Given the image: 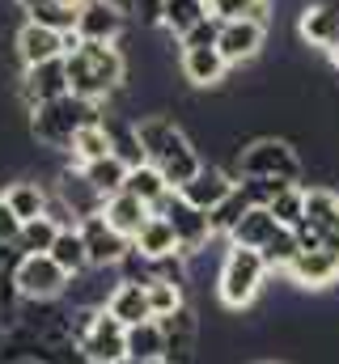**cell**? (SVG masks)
Instances as JSON below:
<instances>
[{"label":"cell","mask_w":339,"mask_h":364,"mask_svg":"<svg viewBox=\"0 0 339 364\" xmlns=\"http://www.w3.org/2000/svg\"><path fill=\"white\" fill-rule=\"evenodd\" d=\"M263 364H276V360H263Z\"/></svg>","instance_id":"b9f144b4"},{"label":"cell","mask_w":339,"mask_h":364,"mask_svg":"<svg viewBox=\"0 0 339 364\" xmlns=\"http://www.w3.org/2000/svg\"><path fill=\"white\" fill-rule=\"evenodd\" d=\"M267 272H271V267L263 263L259 250L229 242V250H225V259H221V272H217V301H221L229 314L251 309L254 301H259V292H263V284H267Z\"/></svg>","instance_id":"3957f363"},{"label":"cell","mask_w":339,"mask_h":364,"mask_svg":"<svg viewBox=\"0 0 339 364\" xmlns=\"http://www.w3.org/2000/svg\"><path fill=\"white\" fill-rule=\"evenodd\" d=\"M259 255H263V263H267L271 272H288L293 259L301 255V237H297V229H284V225H280V229L271 233V242H267Z\"/></svg>","instance_id":"f546056e"},{"label":"cell","mask_w":339,"mask_h":364,"mask_svg":"<svg viewBox=\"0 0 339 364\" xmlns=\"http://www.w3.org/2000/svg\"><path fill=\"white\" fill-rule=\"evenodd\" d=\"M64 68H68V90L98 106H106L127 85V55L119 51V43H81L77 51L64 55Z\"/></svg>","instance_id":"6da1fadb"},{"label":"cell","mask_w":339,"mask_h":364,"mask_svg":"<svg viewBox=\"0 0 339 364\" xmlns=\"http://www.w3.org/2000/svg\"><path fill=\"white\" fill-rule=\"evenodd\" d=\"M234 178H280V182H301V157H297V149L288 144V140H280V136H254L246 140L238 153H234V161L225 166Z\"/></svg>","instance_id":"277c9868"},{"label":"cell","mask_w":339,"mask_h":364,"mask_svg":"<svg viewBox=\"0 0 339 364\" xmlns=\"http://www.w3.org/2000/svg\"><path fill=\"white\" fill-rule=\"evenodd\" d=\"M123 364H132V360H123Z\"/></svg>","instance_id":"7bdbcfd3"},{"label":"cell","mask_w":339,"mask_h":364,"mask_svg":"<svg viewBox=\"0 0 339 364\" xmlns=\"http://www.w3.org/2000/svg\"><path fill=\"white\" fill-rule=\"evenodd\" d=\"M13 284L21 301H60L73 288V275L64 272L51 255H21L13 267Z\"/></svg>","instance_id":"8992f818"},{"label":"cell","mask_w":339,"mask_h":364,"mask_svg":"<svg viewBox=\"0 0 339 364\" xmlns=\"http://www.w3.org/2000/svg\"><path fill=\"white\" fill-rule=\"evenodd\" d=\"M0 195H4V203L17 212V220H21V225H26V220H38V216L47 212V199H51V191H47L38 178H17V182H9Z\"/></svg>","instance_id":"44dd1931"},{"label":"cell","mask_w":339,"mask_h":364,"mask_svg":"<svg viewBox=\"0 0 339 364\" xmlns=\"http://www.w3.org/2000/svg\"><path fill=\"white\" fill-rule=\"evenodd\" d=\"M81 237H85V250H89V267H98V272H115L132 255V237H123L102 212L81 220Z\"/></svg>","instance_id":"9c48e42d"},{"label":"cell","mask_w":339,"mask_h":364,"mask_svg":"<svg viewBox=\"0 0 339 364\" xmlns=\"http://www.w3.org/2000/svg\"><path fill=\"white\" fill-rule=\"evenodd\" d=\"M208 4H212V0H208Z\"/></svg>","instance_id":"ee69618b"},{"label":"cell","mask_w":339,"mask_h":364,"mask_svg":"<svg viewBox=\"0 0 339 364\" xmlns=\"http://www.w3.org/2000/svg\"><path fill=\"white\" fill-rule=\"evenodd\" d=\"M284 275H288V284L310 288V292L335 288L339 284V255L327 250V246H310V250H301V255L293 259V267H288Z\"/></svg>","instance_id":"4fadbf2b"},{"label":"cell","mask_w":339,"mask_h":364,"mask_svg":"<svg viewBox=\"0 0 339 364\" xmlns=\"http://www.w3.org/2000/svg\"><path fill=\"white\" fill-rule=\"evenodd\" d=\"M149 305H153V318H170L174 309L187 305V288L170 284V279H153L149 284Z\"/></svg>","instance_id":"836d02e7"},{"label":"cell","mask_w":339,"mask_h":364,"mask_svg":"<svg viewBox=\"0 0 339 364\" xmlns=\"http://www.w3.org/2000/svg\"><path fill=\"white\" fill-rule=\"evenodd\" d=\"M102 106L98 102H85L77 93H64L56 102H43L30 110V140L51 149V153H68L73 149V136L81 132L85 123H102Z\"/></svg>","instance_id":"7a4b0ae2"},{"label":"cell","mask_w":339,"mask_h":364,"mask_svg":"<svg viewBox=\"0 0 339 364\" xmlns=\"http://www.w3.org/2000/svg\"><path fill=\"white\" fill-rule=\"evenodd\" d=\"M68 90V68L64 60H51V64H34V68H17V102L26 106V114L43 102H56Z\"/></svg>","instance_id":"30bf717a"},{"label":"cell","mask_w":339,"mask_h":364,"mask_svg":"<svg viewBox=\"0 0 339 364\" xmlns=\"http://www.w3.org/2000/svg\"><path fill=\"white\" fill-rule=\"evenodd\" d=\"M178 73L195 90H217L229 77V60L221 55V47H178Z\"/></svg>","instance_id":"2e32d148"},{"label":"cell","mask_w":339,"mask_h":364,"mask_svg":"<svg viewBox=\"0 0 339 364\" xmlns=\"http://www.w3.org/2000/svg\"><path fill=\"white\" fill-rule=\"evenodd\" d=\"M132 246L145 255V259H166V255H178V233H174V225H170L166 216H149L145 220V229L132 237Z\"/></svg>","instance_id":"603a6c76"},{"label":"cell","mask_w":339,"mask_h":364,"mask_svg":"<svg viewBox=\"0 0 339 364\" xmlns=\"http://www.w3.org/2000/svg\"><path fill=\"white\" fill-rule=\"evenodd\" d=\"M166 331V364H195L199 356V318L191 305L174 309L170 318H157Z\"/></svg>","instance_id":"9a60e30c"},{"label":"cell","mask_w":339,"mask_h":364,"mask_svg":"<svg viewBox=\"0 0 339 364\" xmlns=\"http://www.w3.org/2000/svg\"><path fill=\"white\" fill-rule=\"evenodd\" d=\"M13 55L21 68H34V64H51V60H64L68 55V43L60 30L51 26H38V21H21L17 34H13Z\"/></svg>","instance_id":"8fae6325"},{"label":"cell","mask_w":339,"mask_h":364,"mask_svg":"<svg viewBox=\"0 0 339 364\" xmlns=\"http://www.w3.org/2000/svg\"><path fill=\"white\" fill-rule=\"evenodd\" d=\"M17 233H21V220H17V212L4 203V195H0V246H13Z\"/></svg>","instance_id":"8d00e7d4"},{"label":"cell","mask_w":339,"mask_h":364,"mask_svg":"<svg viewBox=\"0 0 339 364\" xmlns=\"http://www.w3.org/2000/svg\"><path fill=\"white\" fill-rule=\"evenodd\" d=\"M127 161H119L115 153L110 157H102V161H89V166H81V174H85V182L102 195V199H110V195H119L123 191V182H127Z\"/></svg>","instance_id":"484cf974"},{"label":"cell","mask_w":339,"mask_h":364,"mask_svg":"<svg viewBox=\"0 0 339 364\" xmlns=\"http://www.w3.org/2000/svg\"><path fill=\"white\" fill-rule=\"evenodd\" d=\"M60 4H64V9H81L85 0H60Z\"/></svg>","instance_id":"74e56055"},{"label":"cell","mask_w":339,"mask_h":364,"mask_svg":"<svg viewBox=\"0 0 339 364\" xmlns=\"http://www.w3.org/2000/svg\"><path fill=\"white\" fill-rule=\"evenodd\" d=\"M238 186L246 191V199H251L254 208H271V199H276L288 182H280V178H242Z\"/></svg>","instance_id":"e575fe53"},{"label":"cell","mask_w":339,"mask_h":364,"mask_svg":"<svg viewBox=\"0 0 339 364\" xmlns=\"http://www.w3.org/2000/svg\"><path fill=\"white\" fill-rule=\"evenodd\" d=\"M251 208H254V203L246 199V191L238 186V191H234L221 208H212V212H208V216H212V233H217V237H229V233L238 229V220H242Z\"/></svg>","instance_id":"d6a6232c"},{"label":"cell","mask_w":339,"mask_h":364,"mask_svg":"<svg viewBox=\"0 0 339 364\" xmlns=\"http://www.w3.org/2000/svg\"><path fill=\"white\" fill-rule=\"evenodd\" d=\"M127 360L132 364L166 360V331H162L157 318H149L140 326H127Z\"/></svg>","instance_id":"7402d4cb"},{"label":"cell","mask_w":339,"mask_h":364,"mask_svg":"<svg viewBox=\"0 0 339 364\" xmlns=\"http://www.w3.org/2000/svg\"><path fill=\"white\" fill-rule=\"evenodd\" d=\"M17 4H30V0H17Z\"/></svg>","instance_id":"60d3db41"},{"label":"cell","mask_w":339,"mask_h":364,"mask_svg":"<svg viewBox=\"0 0 339 364\" xmlns=\"http://www.w3.org/2000/svg\"><path fill=\"white\" fill-rule=\"evenodd\" d=\"M0 326H4V309H0Z\"/></svg>","instance_id":"ab89813d"},{"label":"cell","mask_w":339,"mask_h":364,"mask_svg":"<svg viewBox=\"0 0 339 364\" xmlns=\"http://www.w3.org/2000/svg\"><path fill=\"white\" fill-rule=\"evenodd\" d=\"M102 216H106L123 237H136V233L145 229V220L153 216V208H149L145 199H136L132 191H119V195H110V199L102 203Z\"/></svg>","instance_id":"d6986e66"},{"label":"cell","mask_w":339,"mask_h":364,"mask_svg":"<svg viewBox=\"0 0 339 364\" xmlns=\"http://www.w3.org/2000/svg\"><path fill=\"white\" fill-rule=\"evenodd\" d=\"M127 0H85L77 9L81 43H119L127 34Z\"/></svg>","instance_id":"52a82bcc"},{"label":"cell","mask_w":339,"mask_h":364,"mask_svg":"<svg viewBox=\"0 0 339 364\" xmlns=\"http://www.w3.org/2000/svg\"><path fill=\"white\" fill-rule=\"evenodd\" d=\"M127 9L140 17V26H162V9H166V0H127Z\"/></svg>","instance_id":"d590c367"},{"label":"cell","mask_w":339,"mask_h":364,"mask_svg":"<svg viewBox=\"0 0 339 364\" xmlns=\"http://www.w3.org/2000/svg\"><path fill=\"white\" fill-rule=\"evenodd\" d=\"M123 191H132L136 199H145V203L153 208V203H162V199H166L174 186L166 182V174H162L157 166H149V161H145V166L127 170V182H123Z\"/></svg>","instance_id":"83f0119b"},{"label":"cell","mask_w":339,"mask_h":364,"mask_svg":"<svg viewBox=\"0 0 339 364\" xmlns=\"http://www.w3.org/2000/svg\"><path fill=\"white\" fill-rule=\"evenodd\" d=\"M263 43H267V21H259V17H242V21H221V38H217V47H221V55L229 60V68L238 64H254L259 60V51H263Z\"/></svg>","instance_id":"7c38bea8"},{"label":"cell","mask_w":339,"mask_h":364,"mask_svg":"<svg viewBox=\"0 0 339 364\" xmlns=\"http://www.w3.org/2000/svg\"><path fill=\"white\" fill-rule=\"evenodd\" d=\"M284 229H297L301 220H306V186L301 182H288L276 199H271V208H267Z\"/></svg>","instance_id":"4dcf8cb0"},{"label":"cell","mask_w":339,"mask_h":364,"mask_svg":"<svg viewBox=\"0 0 339 364\" xmlns=\"http://www.w3.org/2000/svg\"><path fill=\"white\" fill-rule=\"evenodd\" d=\"M153 212L166 216L170 225H174V233H178V255H182V259H199L204 246L217 237V233H212V216H208L204 208L187 203L178 191H170L162 203H153Z\"/></svg>","instance_id":"5b68a950"},{"label":"cell","mask_w":339,"mask_h":364,"mask_svg":"<svg viewBox=\"0 0 339 364\" xmlns=\"http://www.w3.org/2000/svg\"><path fill=\"white\" fill-rule=\"evenodd\" d=\"M234 191H238V178H234L225 166H217V161H204V170H199L195 178L187 182V186H178V195H182L187 203L204 208V212L221 208V203H225Z\"/></svg>","instance_id":"5bb4252c"},{"label":"cell","mask_w":339,"mask_h":364,"mask_svg":"<svg viewBox=\"0 0 339 364\" xmlns=\"http://www.w3.org/2000/svg\"><path fill=\"white\" fill-rule=\"evenodd\" d=\"M106 314H115L123 326H140L153 318V305H149V284H136V279H119L102 305Z\"/></svg>","instance_id":"ac0fdd59"},{"label":"cell","mask_w":339,"mask_h":364,"mask_svg":"<svg viewBox=\"0 0 339 364\" xmlns=\"http://www.w3.org/2000/svg\"><path fill=\"white\" fill-rule=\"evenodd\" d=\"M301 225H310L318 233V242L339 255V195L331 186H306V220Z\"/></svg>","instance_id":"e0dca14e"},{"label":"cell","mask_w":339,"mask_h":364,"mask_svg":"<svg viewBox=\"0 0 339 364\" xmlns=\"http://www.w3.org/2000/svg\"><path fill=\"white\" fill-rule=\"evenodd\" d=\"M77 348H81V356L89 364H123L127 360V326L115 314L98 309L93 326L77 339Z\"/></svg>","instance_id":"ba28073f"},{"label":"cell","mask_w":339,"mask_h":364,"mask_svg":"<svg viewBox=\"0 0 339 364\" xmlns=\"http://www.w3.org/2000/svg\"><path fill=\"white\" fill-rule=\"evenodd\" d=\"M280 229V220L267 212V208H251L242 220H238V229L229 233V242L234 246H251V250H263L267 242H271V233Z\"/></svg>","instance_id":"d4e9b609"},{"label":"cell","mask_w":339,"mask_h":364,"mask_svg":"<svg viewBox=\"0 0 339 364\" xmlns=\"http://www.w3.org/2000/svg\"><path fill=\"white\" fill-rule=\"evenodd\" d=\"M115 149H110V132H106V119L102 123H85L81 132L73 136V149H68V157H73V166L81 170L89 161H102V157H110Z\"/></svg>","instance_id":"cb8c5ba5"},{"label":"cell","mask_w":339,"mask_h":364,"mask_svg":"<svg viewBox=\"0 0 339 364\" xmlns=\"http://www.w3.org/2000/svg\"><path fill=\"white\" fill-rule=\"evenodd\" d=\"M56 237H60V225H51L47 216H38V220H26V225H21L13 250H17V255H51Z\"/></svg>","instance_id":"f1b7e54d"},{"label":"cell","mask_w":339,"mask_h":364,"mask_svg":"<svg viewBox=\"0 0 339 364\" xmlns=\"http://www.w3.org/2000/svg\"><path fill=\"white\" fill-rule=\"evenodd\" d=\"M21 13L30 17V21H38V26H51V30H77V9H64L60 0H30V4H21Z\"/></svg>","instance_id":"1f68e13d"},{"label":"cell","mask_w":339,"mask_h":364,"mask_svg":"<svg viewBox=\"0 0 339 364\" xmlns=\"http://www.w3.org/2000/svg\"><path fill=\"white\" fill-rule=\"evenodd\" d=\"M204 17H212V4L208 0H166V9H162V34L174 38V43H182Z\"/></svg>","instance_id":"ffe728a7"},{"label":"cell","mask_w":339,"mask_h":364,"mask_svg":"<svg viewBox=\"0 0 339 364\" xmlns=\"http://www.w3.org/2000/svg\"><path fill=\"white\" fill-rule=\"evenodd\" d=\"M51 259L73 275V279L81 272H89V250H85L81 225H77V229H60V237H56V246H51Z\"/></svg>","instance_id":"4316f807"},{"label":"cell","mask_w":339,"mask_h":364,"mask_svg":"<svg viewBox=\"0 0 339 364\" xmlns=\"http://www.w3.org/2000/svg\"><path fill=\"white\" fill-rule=\"evenodd\" d=\"M4 364H43V360H30V356H21V360H4Z\"/></svg>","instance_id":"f35d334b"}]
</instances>
